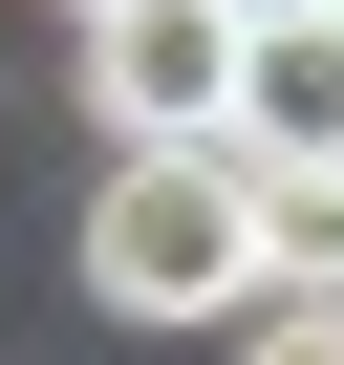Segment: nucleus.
I'll return each mask as SVG.
<instances>
[{"mask_svg": "<svg viewBox=\"0 0 344 365\" xmlns=\"http://www.w3.org/2000/svg\"><path fill=\"white\" fill-rule=\"evenodd\" d=\"M216 150H237V172H344V0H280V22H237Z\"/></svg>", "mask_w": 344, "mask_h": 365, "instance_id": "nucleus-2", "label": "nucleus"}, {"mask_svg": "<svg viewBox=\"0 0 344 365\" xmlns=\"http://www.w3.org/2000/svg\"><path fill=\"white\" fill-rule=\"evenodd\" d=\"M216 86H237V0H108V22H86V108L129 150L216 129Z\"/></svg>", "mask_w": 344, "mask_h": 365, "instance_id": "nucleus-3", "label": "nucleus"}, {"mask_svg": "<svg viewBox=\"0 0 344 365\" xmlns=\"http://www.w3.org/2000/svg\"><path fill=\"white\" fill-rule=\"evenodd\" d=\"M258 301H280V322H258L237 365H344V279H258Z\"/></svg>", "mask_w": 344, "mask_h": 365, "instance_id": "nucleus-5", "label": "nucleus"}, {"mask_svg": "<svg viewBox=\"0 0 344 365\" xmlns=\"http://www.w3.org/2000/svg\"><path fill=\"white\" fill-rule=\"evenodd\" d=\"M86 301H108V322H216V301H258V172H237L216 129L129 150L108 215H86Z\"/></svg>", "mask_w": 344, "mask_h": 365, "instance_id": "nucleus-1", "label": "nucleus"}, {"mask_svg": "<svg viewBox=\"0 0 344 365\" xmlns=\"http://www.w3.org/2000/svg\"><path fill=\"white\" fill-rule=\"evenodd\" d=\"M237 22H280V0H237Z\"/></svg>", "mask_w": 344, "mask_h": 365, "instance_id": "nucleus-6", "label": "nucleus"}, {"mask_svg": "<svg viewBox=\"0 0 344 365\" xmlns=\"http://www.w3.org/2000/svg\"><path fill=\"white\" fill-rule=\"evenodd\" d=\"M258 279H344V172H258Z\"/></svg>", "mask_w": 344, "mask_h": 365, "instance_id": "nucleus-4", "label": "nucleus"}]
</instances>
